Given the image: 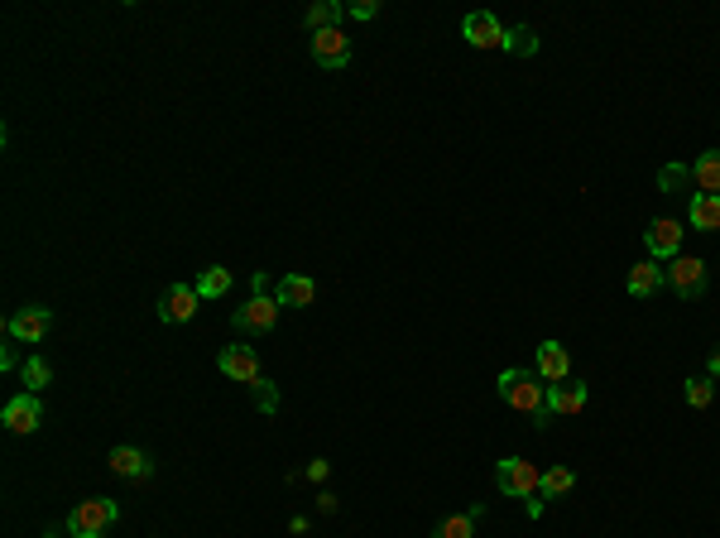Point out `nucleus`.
<instances>
[{"instance_id":"nucleus-1","label":"nucleus","mask_w":720,"mask_h":538,"mask_svg":"<svg viewBox=\"0 0 720 538\" xmlns=\"http://www.w3.org/2000/svg\"><path fill=\"white\" fill-rule=\"evenodd\" d=\"M500 399L509 404V409H519V414H528V423H538V428H548V385H543V375L538 370H504L500 375Z\"/></svg>"},{"instance_id":"nucleus-2","label":"nucleus","mask_w":720,"mask_h":538,"mask_svg":"<svg viewBox=\"0 0 720 538\" xmlns=\"http://www.w3.org/2000/svg\"><path fill=\"white\" fill-rule=\"evenodd\" d=\"M120 519V505L106 500V495H92V500H77L68 514V534L72 538H106V529Z\"/></svg>"},{"instance_id":"nucleus-3","label":"nucleus","mask_w":720,"mask_h":538,"mask_svg":"<svg viewBox=\"0 0 720 538\" xmlns=\"http://www.w3.org/2000/svg\"><path fill=\"white\" fill-rule=\"evenodd\" d=\"M495 490L500 495H514V500H538V490H543V471L524 457H504L495 462Z\"/></svg>"},{"instance_id":"nucleus-4","label":"nucleus","mask_w":720,"mask_h":538,"mask_svg":"<svg viewBox=\"0 0 720 538\" xmlns=\"http://www.w3.org/2000/svg\"><path fill=\"white\" fill-rule=\"evenodd\" d=\"M48 327H53V308H44V303L15 308V313L5 318V332H10V342H24V346H39Z\"/></svg>"},{"instance_id":"nucleus-5","label":"nucleus","mask_w":720,"mask_h":538,"mask_svg":"<svg viewBox=\"0 0 720 538\" xmlns=\"http://www.w3.org/2000/svg\"><path fill=\"white\" fill-rule=\"evenodd\" d=\"M668 284L677 298H701L706 294V260H696V255H677L668 265Z\"/></svg>"},{"instance_id":"nucleus-6","label":"nucleus","mask_w":720,"mask_h":538,"mask_svg":"<svg viewBox=\"0 0 720 538\" xmlns=\"http://www.w3.org/2000/svg\"><path fill=\"white\" fill-rule=\"evenodd\" d=\"M312 63L327 68V73H341V68L351 63V39H346L341 29H322V34H312Z\"/></svg>"},{"instance_id":"nucleus-7","label":"nucleus","mask_w":720,"mask_h":538,"mask_svg":"<svg viewBox=\"0 0 720 538\" xmlns=\"http://www.w3.org/2000/svg\"><path fill=\"white\" fill-rule=\"evenodd\" d=\"M644 245H648V260H677L682 255V221H672V217L648 221Z\"/></svg>"},{"instance_id":"nucleus-8","label":"nucleus","mask_w":720,"mask_h":538,"mask_svg":"<svg viewBox=\"0 0 720 538\" xmlns=\"http://www.w3.org/2000/svg\"><path fill=\"white\" fill-rule=\"evenodd\" d=\"M0 423L10 428V433H39V423H44V404H39V394H15L5 409H0Z\"/></svg>"},{"instance_id":"nucleus-9","label":"nucleus","mask_w":720,"mask_h":538,"mask_svg":"<svg viewBox=\"0 0 720 538\" xmlns=\"http://www.w3.org/2000/svg\"><path fill=\"white\" fill-rule=\"evenodd\" d=\"M231 322H236V332H269L279 322V298L255 294L250 303H240L236 313H231Z\"/></svg>"},{"instance_id":"nucleus-10","label":"nucleus","mask_w":720,"mask_h":538,"mask_svg":"<svg viewBox=\"0 0 720 538\" xmlns=\"http://www.w3.org/2000/svg\"><path fill=\"white\" fill-rule=\"evenodd\" d=\"M461 39H466L471 49H504V25L490 10H471V15L461 20Z\"/></svg>"},{"instance_id":"nucleus-11","label":"nucleus","mask_w":720,"mask_h":538,"mask_svg":"<svg viewBox=\"0 0 720 538\" xmlns=\"http://www.w3.org/2000/svg\"><path fill=\"white\" fill-rule=\"evenodd\" d=\"M216 366H221V375H231V380H240V385H255V380H260V356H255V346H221Z\"/></svg>"},{"instance_id":"nucleus-12","label":"nucleus","mask_w":720,"mask_h":538,"mask_svg":"<svg viewBox=\"0 0 720 538\" xmlns=\"http://www.w3.org/2000/svg\"><path fill=\"white\" fill-rule=\"evenodd\" d=\"M197 289L192 284H168V294L159 298V318L168 322V327H178V322H192L197 318Z\"/></svg>"},{"instance_id":"nucleus-13","label":"nucleus","mask_w":720,"mask_h":538,"mask_svg":"<svg viewBox=\"0 0 720 538\" xmlns=\"http://www.w3.org/2000/svg\"><path fill=\"white\" fill-rule=\"evenodd\" d=\"M538 375H543L548 385H562V380H572V351L557 342V337H548V342L538 346Z\"/></svg>"},{"instance_id":"nucleus-14","label":"nucleus","mask_w":720,"mask_h":538,"mask_svg":"<svg viewBox=\"0 0 720 538\" xmlns=\"http://www.w3.org/2000/svg\"><path fill=\"white\" fill-rule=\"evenodd\" d=\"M111 471H116L120 481H144L149 471H154V462H149V452H140V447H111Z\"/></svg>"},{"instance_id":"nucleus-15","label":"nucleus","mask_w":720,"mask_h":538,"mask_svg":"<svg viewBox=\"0 0 720 538\" xmlns=\"http://www.w3.org/2000/svg\"><path fill=\"white\" fill-rule=\"evenodd\" d=\"M274 298H279V308H312L317 284H312L308 274H284V279L274 284Z\"/></svg>"},{"instance_id":"nucleus-16","label":"nucleus","mask_w":720,"mask_h":538,"mask_svg":"<svg viewBox=\"0 0 720 538\" xmlns=\"http://www.w3.org/2000/svg\"><path fill=\"white\" fill-rule=\"evenodd\" d=\"M586 409V385L581 380H562V385H548V414L572 418Z\"/></svg>"},{"instance_id":"nucleus-17","label":"nucleus","mask_w":720,"mask_h":538,"mask_svg":"<svg viewBox=\"0 0 720 538\" xmlns=\"http://www.w3.org/2000/svg\"><path fill=\"white\" fill-rule=\"evenodd\" d=\"M663 284H668V269L658 265V260H639V265L629 269V294L634 298H653Z\"/></svg>"},{"instance_id":"nucleus-18","label":"nucleus","mask_w":720,"mask_h":538,"mask_svg":"<svg viewBox=\"0 0 720 538\" xmlns=\"http://www.w3.org/2000/svg\"><path fill=\"white\" fill-rule=\"evenodd\" d=\"M687 226H692V231H720V197L692 193V202H687Z\"/></svg>"},{"instance_id":"nucleus-19","label":"nucleus","mask_w":720,"mask_h":538,"mask_svg":"<svg viewBox=\"0 0 720 538\" xmlns=\"http://www.w3.org/2000/svg\"><path fill=\"white\" fill-rule=\"evenodd\" d=\"M346 15H351L346 5H336V0H317V5H308L303 25H308L312 34H322V29H341V20H346Z\"/></svg>"},{"instance_id":"nucleus-20","label":"nucleus","mask_w":720,"mask_h":538,"mask_svg":"<svg viewBox=\"0 0 720 538\" xmlns=\"http://www.w3.org/2000/svg\"><path fill=\"white\" fill-rule=\"evenodd\" d=\"M480 514H485V505H471V510L452 514V519H442L437 529H432V538H476V524Z\"/></svg>"},{"instance_id":"nucleus-21","label":"nucleus","mask_w":720,"mask_h":538,"mask_svg":"<svg viewBox=\"0 0 720 538\" xmlns=\"http://www.w3.org/2000/svg\"><path fill=\"white\" fill-rule=\"evenodd\" d=\"M692 183L701 193H716L720 197V149H706L701 159L692 164Z\"/></svg>"},{"instance_id":"nucleus-22","label":"nucleus","mask_w":720,"mask_h":538,"mask_svg":"<svg viewBox=\"0 0 720 538\" xmlns=\"http://www.w3.org/2000/svg\"><path fill=\"white\" fill-rule=\"evenodd\" d=\"M231 284H236V279H231V269L212 265V269H202V274H197V284H192V289H197V298H226V294H231Z\"/></svg>"},{"instance_id":"nucleus-23","label":"nucleus","mask_w":720,"mask_h":538,"mask_svg":"<svg viewBox=\"0 0 720 538\" xmlns=\"http://www.w3.org/2000/svg\"><path fill=\"white\" fill-rule=\"evenodd\" d=\"M572 486H576L572 466H548V471H543V490H538V495H543V500H562Z\"/></svg>"},{"instance_id":"nucleus-24","label":"nucleus","mask_w":720,"mask_h":538,"mask_svg":"<svg viewBox=\"0 0 720 538\" xmlns=\"http://www.w3.org/2000/svg\"><path fill=\"white\" fill-rule=\"evenodd\" d=\"M504 53H514V58H533V53H538V34H533L528 25L504 29Z\"/></svg>"},{"instance_id":"nucleus-25","label":"nucleus","mask_w":720,"mask_h":538,"mask_svg":"<svg viewBox=\"0 0 720 538\" xmlns=\"http://www.w3.org/2000/svg\"><path fill=\"white\" fill-rule=\"evenodd\" d=\"M20 380L29 385V394H39V390L48 385V380H53V366H48L44 356H29V361L20 366Z\"/></svg>"},{"instance_id":"nucleus-26","label":"nucleus","mask_w":720,"mask_h":538,"mask_svg":"<svg viewBox=\"0 0 720 538\" xmlns=\"http://www.w3.org/2000/svg\"><path fill=\"white\" fill-rule=\"evenodd\" d=\"M711 399H716V380H711V375H692V380H687V404H692V409H706Z\"/></svg>"},{"instance_id":"nucleus-27","label":"nucleus","mask_w":720,"mask_h":538,"mask_svg":"<svg viewBox=\"0 0 720 538\" xmlns=\"http://www.w3.org/2000/svg\"><path fill=\"white\" fill-rule=\"evenodd\" d=\"M658 183H663V193H682V188L692 183V169H687V164H663Z\"/></svg>"},{"instance_id":"nucleus-28","label":"nucleus","mask_w":720,"mask_h":538,"mask_svg":"<svg viewBox=\"0 0 720 538\" xmlns=\"http://www.w3.org/2000/svg\"><path fill=\"white\" fill-rule=\"evenodd\" d=\"M250 390H255V404H260L264 414H274V409H279V394H274V385H269V380H255V385H250Z\"/></svg>"},{"instance_id":"nucleus-29","label":"nucleus","mask_w":720,"mask_h":538,"mask_svg":"<svg viewBox=\"0 0 720 538\" xmlns=\"http://www.w3.org/2000/svg\"><path fill=\"white\" fill-rule=\"evenodd\" d=\"M351 15H356V20H375V15H380V0H360V5H351Z\"/></svg>"},{"instance_id":"nucleus-30","label":"nucleus","mask_w":720,"mask_h":538,"mask_svg":"<svg viewBox=\"0 0 720 538\" xmlns=\"http://www.w3.org/2000/svg\"><path fill=\"white\" fill-rule=\"evenodd\" d=\"M327 471H332V466L322 462V457H312V462H308V471H303V476H308V481H327Z\"/></svg>"},{"instance_id":"nucleus-31","label":"nucleus","mask_w":720,"mask_h":538,"mask_svg":"<svg viewBox=\"0 0 720 538\" xmlns=\"http://www.w3.org/2000/svg\"><path fill=\"white\" fill-rule=\"evenodd\" d=\"M336 510V495L332 490H322V495H317V514H332Z\"/></svg>"},{"instance_id":"nucleus-32","label":"nucleus","mask_w":720,"mask_h":538,"mask_svg":"<svg viewBox=\"0 0 720 538\" xmlns=\"http://www.w3.org/2000/svg\"><path fill=\"white\" fill-rule=\"evenodd\" d=\"M20 366V361H15V346H5V351H0V370H15Z\"/></svg>"},{"instance_id":"nucleus-33","label":"nucleus","mask_w":720,"mask_h":538,"mask_svg":"<svg viewBox=\"0 0 720 538\" xmlns=\"http://www.w3.org/2000/svg\"><path fill=\"white\" fill-rule=\"evenodd\" d=\"M706 375H711V380H720V346L711 351V361H706Z\"/></svg>"},{"instance_id":"nucleus-34","label":"nucleus","mask_w":720,"mask_h":538,"mask_svg":"<svg viewBox=\"0 0 720 538\" xmlns=\"http://www.w3.org/2000/svg\"><path fill=\"white\" fill-rule=\"evenodd\" d=\"M48 538H58V534H48Z\"/></svg>"}]
</instances>
